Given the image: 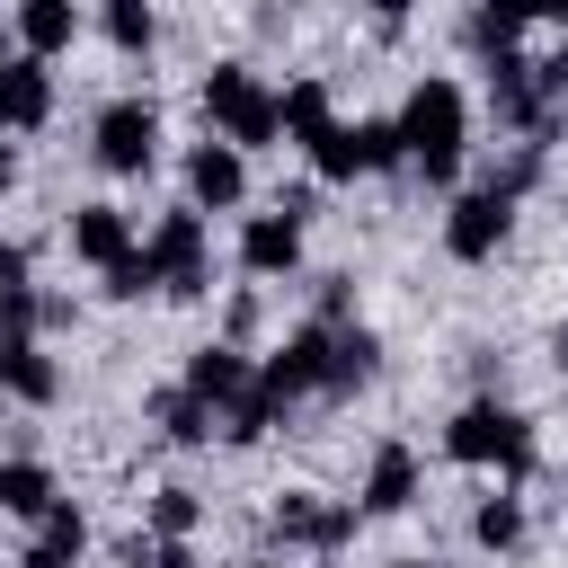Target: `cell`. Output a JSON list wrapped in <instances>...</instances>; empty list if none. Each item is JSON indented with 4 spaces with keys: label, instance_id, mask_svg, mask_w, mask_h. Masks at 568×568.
<instances>
[{
    "label": "cell",
    "instance_id": "cell-1",
    "mask_svg": "<svg viewBox=\"0 0 568 568\" xmlns=\"http://www.w3.org/2000/svg\"><path fill=\"white\" fill-rule=\"evenodd\" d=\"M390 124H399V151H408V169H417L426 186H453V178H462L470 106H462V89H453V80H417V89H408V106H399Z\"/></svg>",
    "mask_w": 568,
    "mask_h": 568
},
{
    "label": "cell",
    "instance_id": "cell-2",
    "mask_svg": "<svg viewBox=\"0 0 568 568\" xmlns=\"http://www.w3.org/2000/svg\"><path fill=\"white\" fill-rule=\"evenodd\" d=\"M204 124H213V142H231L248 160V151H266L284 133V106H275V89L248 62H213L204 71Z\"/></svg>",
    "mask_w": 568,
    "mask_h": 568
},
{
    "label": "cell",
    "instance_id": "cell-3",
    "mask_svg": "<svg viewBox=\"0 0 568 568\" xmlns=\"http://www.w3.org/2000/svg\"><path fill=\"white\" fill-rule=\"evenodd\" d=\"M444 453L470 462V470H497V479H524V470L541 462V453H532V426H524L506 399H470V408H453Z\"/></svg>",
    "mask_w": 568,
    "mask_h": 568
},
{
    "label": "cell",
    "instance_id": "cell-4",
    "mask_svg": "<svg viewBox=\"0 0 568 568\" xmlns=\"http://www.w3.org/2000/svg\"><path fill=\"white\" fill-rule=\"evenodd\" d=\"M142 257H151V293H169V302H195V293H213V231H204V213H160L151 222V240H142Z\"/></svg>",
    "mask_w": 568,
    "mask_h": 568
},
{
    "label": "cell",
    "instance_id": "cell-5",
    "mask_svg": "<svg viewBox=\"0 0 568 568\" xmlns=\"http://www.w3.org/2000/svg\"><path fill=\"white\" fill-rule=\"evenodd\" d=\"M89 151H98V169L142 178V169L160 160V106H151V98H106L98 124H89Z\"/></svg>",
    "mask_w": 568,
    "mask_h": 568
},
{
    "label": "cell",
    "instance_id": "cell-6",
    "mask_svg": "<svg viewBox=\"0 0 568 568\" xmlns=\"http://www.w3.org/2000/svg\"><path fill=\"white\" fill-rule=\"evenodd\" d=\"M328 382V320H302L266 364H257V399H266V417H284L293 399H311Z\"/></svg>",
    "mask_w": 568,
    "mask_h": 568
},
{
    "label": "cell",
    "instance_id": "cell-7",
    "mask_svg": "<svg viewBox=\"0 0 568 568\" xmlns=\"http://www.w3.org/2000/svg\"><path fill=\"white\" fill-rule=\"evenodd\" d=\"M320 178H364V169H408L399 151V124L390 115H355V124H328V142L311 151Z\"/></svg>",
    "mask_w": 568,
    "mask_h": 568
},
{
    "label": "cell",
    "instance_id": "cell-8",
    "mask_svg": "<svg viewBox=\"0 0 568 568\" xmlns=\"http://www.w3.org/2000/svg\"><path fill=\"white\" fill-rule=\"evenodd\" d=\"M266 532L293 541V550H346L355 541V506L346 497H320V488H284L275 515H266Z\"/></svg>",
    "mask_w": 568,
    "mask_h": 568
},
{
    "label": "cell",
    "instance_id": "cell-9",
    "mask_svg": "<svg viewBox=\"0 0 568 568\" xmlns=\"http://www.w3.org/2000/svg\"><path fill=\"white\" fill-rule=\"evenodd\" d=\"M506 231H515V204H506V195H488V186L453 195V213H444V248H453L462 266L497 257V248H506Z\"/></svg>",
    "mask_w": 568,
    "mask_h": 568
},
{
    "label": "cell",
    "instance_id": "cell-10",
    "mask_svg": "<svg viewBox=\"0 0 568 568\" xmlns=\"http://www.w3.org/2000/svg\"><path fill=\"white\" fill-rule=\"evenodd\" d=\"M248 195V160L231 142H195L186 151V213H231Z\"/></svg>",
    "mask_w": 568,
    "mask_h": 568
},
{
    "label": "cell",
    "instance_id": "cell-11",
    "mask_svg": "<svg viewBox=\"0 0 568 568\" xmlns=\"http://www.w3.org/2000/svg\"><path fill=\"white\" fill-rule=\"evenodd\" d=\"M248 382H257V364H248L240 346H195L178 390H186L195 408H213V426H222V408H240V390H248Z\"/></svg>",
    "mask_w": 568,
    "mask_h": 568
},
{
    "label": "cell",
    "instance_id": "cell-12",
    "mask_svg": "<svg viewBox=\"0 0 568 568\" xmlns=\"http://www.w3.org/2000/svg\"><path fill=\"white\" fill-rule=\"evenodd\" d=\"M53 115V71L27 53H0V133H36Z\"/></svg>",
    "mask_w": 568,
    "mask_h": 568
},
{
    "label": "cell",
    "instance_id": "cell-13",
    "mask_svg": "<svg viewBox=\"0 0 568 568\" xmlns=\"http://www.w3.org/2000/svg\"><path fill=\"white\" fill-rule=\"evenodd\" d=\"M373 373H382V337H373L364 320H328V382H320V390L346 399V390H364Z\"/></svg>",
    "mask_w": 568,
    "mask_h": 568
},
{
    "label": "cell",
    "instance_id": "cell-14",
    "mask_svg": "<svg viewBox=\"0 0 568 568\" xmlns=\"http://www.w3.org/2000/svg\"><path fill=\"white\" fill-rule=\"evenodd\" d=\"M417 506V453L408 444H373L364 462V515H408Z\"/></svg>",
    "mask_w": 568,
    "mask_h": 568
},
{
    "label": "cell",
    "instance_id": "cell-15",
    "mask_svg": "<svg viewBox=\"0 0 568 568\" xmlns=\"http://www.w3.org/2000/svg\"><path fill=\"white\" fill-rule=\"evenodd\" d=\"M240 266H248V275H293V266H302V222H284V213H248V231H240Z\"/></svg>",
    "mask_w": 568,
    "mask_h": 568
},
{
    "label": "cell",
    "instance_id": "cell-16",
    "mask_svg": "<svg viewBox=\"0 0 568 568\" xmlns=\"http://www.w3.org/2000/svg\"><path fill=\"white\" fill-rule=\"evenodd\" d=\"M0 390L27 399V408H53V399H62V364H53L36 337H18V346H0Z\"/></svg>",
    "mask_w": 568,
    "mask_h": 568
},
{
    "label": "cell",
    "instance_id": "cell-17",
    "mask_svg": "<svg viewBox=\"0 0 568 568\" xmlns=\"http://www.w3.org/2000/svg\"><path fill=\"white\" fill-rule=\"evenodd\" d=\"M71 248H80L98 275H106L115 257H133V222H124V204H80V213H71Z\"/></svg>",
    "mask_w": 568,
    "mask_h": 568
},
{
    "label": "cell",
    "instance_id": "cell-18",
    "mask_svg": "<svg viewBox=\"0 0 568 568\" xmlns=\"http://www.w3.org/2000/svg\"><path fill=\"white\" fill-rule=\"evenodd\" d=\"M71 36H80V9L71 0H18V53L27 62H53Z\"/></svg>",
    "mask_w": 568,
    "mask_h": 568
},
{
    "label": "cell",
    "instance_id": "cell-19",
    "mask_svg": "<svg viewBox=\"0 0 568 568\" xmlns=\"http://www.w3.org/2000/svg\"><path fill=\"white\" fill-rule=\"evenodd\" d=\"M275 106H284V142H302V151H320V142H328V124H337V98H328V80H293Z\"/></svg>",
    "mask_w": 568,
    "mask_h": 568
},
{
    "label": "cell",
    "instance_id": "cell-20",
    "mask_svg": "<svg viewBox=\"0 0 568 568\" xmlns=\"http://www.w3.org/2000/svg\"><path fill=\"white\" fill-rule=\"evenodd\" d=\"M53 497H62V488H53V470H44V462H27V453H18V462H0V515H27V524H36Z\"/></svg>",
    "mask_w": 568,
    "mask_h": 568
},
{
    "label": "cell",
    "instance_id": "cell-21",
    "mask_svg": "<svg viewBox=\"0 0 568 568\" xmlns=\"http://www.w3.org/2000/svg\"><path fill=\"white\" fill-rule=\"evenodd\" d=\"M36 550H53V559H62V568H71V559H80V550H89V515H80V506H71V497H53V506H44V515H36Z\"/></svg>",
    "mask_w": 568,
    "mask_h": 568
},
{
    "label": "cell",
    "instance_id": "cell-22",
    "mask_svg": "<svg viewBox=\"0 0 568 568\" xmlns=\"http://www.w3.org/2000/svg\"><path fill=\"white\" fill-rule=\"evenodd\" d=\"M515 36H524V9H470V18H462V44H470L479 62L515 53Z\"/></svg>",
    "mask_w": 568,
    "mask_h": 568
},
{
    "label": "cell",
    "instance_id": "cell-23",
    "mask_svg": "<svg viewBox=\"0 0 568 568\" xmlns=\"http://www.w3.org/2000/svg\"><path fill=\"white\" fill-rule=\"evenodd\" d=\"M470 541H479V550H515V541H524V497H506V488H497V497H479Z\"/></svg>",
    "mask_w": 568,
    "mask_h": 568
},
{
    "label": "cell",
    "instance_id": "cell-24",
    "mask_svg": "<svg viewBox=\"0 0 568 568\" xmlns=\"http://www.w3.org/2000/svg\"><path fill=\"white\" fill-rule=\"evenodd\" d=\"M151 417H160V435H169V444H213V408H195L186 390H160V399H151Z\"/></svg>",
    "mask_w": 568,
    "mask_h": 568
},
{
    "label": "cell",
    "instance_id": "cell-25",
    "mask_svg": "<svg viewBox=\"0 0 568 568\" xmlns=\"http://www.w3.org/2000/svg\"><path fill=\"white\" fill-rule=\"evenodd\" d=\"M98 27H106V44H115V53H151V36H160V18H151L142 0H106V18H98Z\"/></svg>",
    "mask_w": 568,
    "mask_h": 568
},
{
    "label": "cell",
    "instance_id": "cell-26",
    "mask_svg": "<svg viewBox=\"0 0 568 568\" xmlns=\"http://www.w3.org/2000/svg\"><path fill=\"white\" fill-rule=\"evenodd\" d=\"M195 515H204V506H195V488H160V497H151V532H160V541H186V532H195Z\"/></svg>",
    "mask_w": 568,
    "mask_h": 568
},
{
    "label": "cell",
    "instance_id": "cell-27",
    "mask_svg": "<svg viewBox=\"0 0 568 568\" xmlns=\"http://www.w3.org/2000/svg\"><path fill=\"white\" fill-rule=\"evenodd\" d=\"M98 293H115V302H142V293H151V257H142V248H133V257H115V266L98 275Z\"/></svg>",
    "mask_w": 568,
    "mask_h": 568
},
{
    "label": "cell",
    "instance_id": "cell-28",
    "mask_svg": "<svg viewBox=\"0 0 568 568\" xmlns=\"http://www.w3.org/2000/svg\"><path fill=\"white\" fill-rule=\"evenodd\" d=\"M9 293H27V248H18V240H0V302H9Z\"/></svg>",
    "mask_w": 568,
    "mask_h": 568
},
{
    "label": "cell",
    "instance_id": "cell-29",
    "mask_svg": "<svg viewBox=\"0 0 568 568\" xmlns=\"http://www.w3.org/2000/svg\"><path fill=\"white\" fill-rule=\"evenodd\" d=\"M240 337H257V293H231V337L222 346H240Z\"/></svg>",
    "mask_w": 568,
    "mask_h": 568
},
{
    "label": "cell",
    "instance_id": "cell-30",
    "mask_svg": "<svg viewBox=\"0 0 568 568\" xmlns=\"http://www.w3.org/2000/svg\"><path fill=\"white\" fill-rule=\"evenodd\" d=\"M151 568H195V550L186 541H151Z\"/></svg>",
    "mask_w": 568,
    "mask_h": 568
},
{
    "label": "cell",
    "instance_id": "cell-31",
    "mask_svg": "<svg viewBox=\"0 0 568 568\" xmlns=\"http://www.w3.org/2000/svg\"><path fill=\"white\" fill-rule=\"evenodd\" d=\"M18 186V151H9V133H0V195Z\"/></svg>",
    "mask_w": 568,
    "mask_h": 568
},
{
    "label": "cell",
    "instance_id": "cell-32",
    "mask_svg": "<svg viewBox=\"0 0 568 568\" xmlns=\"http://www.w3.org/2000/svg\"><path fill=\"white\" fill-rule=\"evenodd\" d=\"M550 364H559V382H568V328H559V337H550Z\"/></svg>",
    "mask_w": 568,
    "mask_h": 568
},
{
    "label": "cell",
    "instance_id": "cell-33",
    "mask_svg": "<svg viewBox=\"0 0 568 568\" xmlns=\"http://www.w3.org/2000/svg\"><path fill=\"white\" fill-rule=\"evenodd\" d=\"M18 568H62V559H53V550H27V559H18Z\"/></svg>",
    "mask_w": 568,
    "mask_h": 568
},
{
    "label": "cell",
    "instance_id": "cell-34",
    "mask_svg": "<svg viewBox=\"0 0 568 568\" xmlns=\"http://www.w3.org/2000/svg\"><path fill=\"white\" fill-rule=\"evenodd\" d=\"M399 568H435V559H399Z\"/></svg>",
    "mask_w": 568,
    "mask_h": 568
}]
</instances>
